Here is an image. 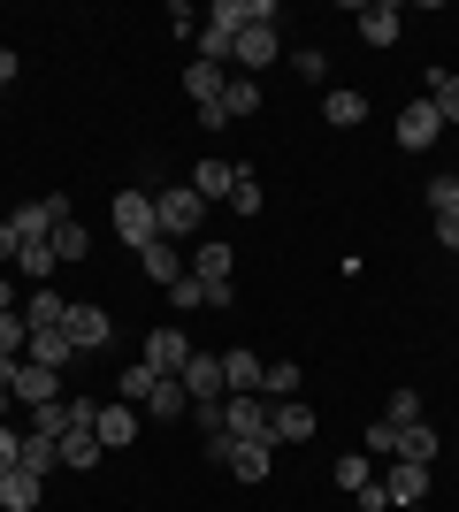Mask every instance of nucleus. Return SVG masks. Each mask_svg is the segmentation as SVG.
<instances>
[{"instance_id":"obj_19","label":"nucleus","mask_w":459,"mask_h":512,"mask_svg":"<svg viewBox=\"0 0 459 512\" xmlns=\"http://www.w3.org/2000/svg\"><path fill=\"white\" fill-rule=\"evenodd\" d=\"M39 497H46V482L31 467H8V474H0V512H31Z\"/></svg>"},{"instance_id":"obj_25","label":"nucleus","mask_w":459,"mask_h":512,"mask_svg":"<svg viewBox=\"0 0 459 512\" xmlns=\"http://www.w3.org/2000/svg\"><path fill=\"white\" fill-rule=\"evenodd\" d=\"M100 459H108V451H100V436H92V428H69V436H62V467L92 474V467H100Z\"/></svg>"},{"instance_id":"obj_35","label":"nucleus","mask_w":459,"mask_h":512,"mask_svg":"<svg viewBox=\"0 0 459 512\" xmlns=\"http://www.w3.org/2000/svg\"><path fill=\"white\" fill-rule=\"evenodd\" d=\"M261 207H268L261 176H253V169H238V184H230V214H261Z\"/></svg>"},{"instance_id":"obj_49","label":"nucleus","mask_w":459,"mask_h":512,"mask_svg":"<svg viewBox=\"0 0 459 512\" xmlns=\"http://www.w3.org/2000/svg\"><path fill=\"white\" fill-rule=\"evenodd\" d=\"M452 451H459V436H452Z\"/></svg>"},{"instance_id":"obj_47","label":"nucleus","mask_w":459,"mask_h":512,"mask_svg":"<svg viewBox=\"0 0 459 512\" xmlns=\"http://www.w3.org/2000/svg\"><path fill=\"white\" fill-rule=\"evenodd\" d=\"M8 375H16V360H8V352H0V390H8Z\"/></svg>"},{"instance_id":"obj_3","label":"nucleus","mask_w":459,"mask_h":512,"mask_svg":"<svg viewBox=\"0 0 459 512\" xmlns=\"http://www.w3.org/2000/svg\"><path fill=\"white\" fill-rule=\"evenodd\" d=\"M54 390H62V375H54V367H39V360H16V375H8V398H16V406H54Z\"/></svg>"},{"instance_id":"obj_11","label":"nucleus","mask_w":459,"mask_h":512,"mask_svg":"<svg viewBox=\"0 0 459 512\" xmlns=\"http://www.w3.org/2000/svg\"><path fill=\"white\" fill-rule=\"evenodd\" d=\"M62 337L77 344V352H100V344L115 337V329H108V306H69V321H62Z\"/></svg>"},{"instance_id":"obj_46","label":"nucleus","mask_w":459,"mask_h":512,"mask_svg":"<svg viewBox=\"0 0 459 512\" xmlns=\"http://www.w3.org/2000/svg\"><path fill=\"white\" fill-rule=\"evenodd\" d=\"M0 306H16V283H8V276H0Z\"/></svg>"},{"instance_id":"obj_7","label":"nucleus","mask_w":459,"mask_h":512,"mask_svg":"<svg viewBox=\"0 0 459 512\" xmlns=\"http://www.w3.org/2000/svg\"><path fill=\"white\" fill-rule=\"evenodd\" d=\"M222 436H230V444L268 436V398H222Z\"/></svg>"},{"instance_id":"obj_43","label":"nucleus","mask_w":459,"mask_h":512,"mask_svg":"<svg viewBox=\"0 0 459 512\" xmlns=\"http://www.w3.org/2000/svg\"><path fill=\"white\" fill-rule=\"evenodd\" d=\"M16 459H23V436H16V428H8V421H0V474L16 467Z\"/></svg>"},{"instance_id":"obj_9","label":"nucleus","mask_w":459,"mask_h":512,"mask_svg":"<svg viewBox=\"0 0 459 512\" xmlns=\"http://www.w3.org/2000/svg\"><path fill=\"white\" fill-rule=\"evenodd\" d=\"M352 23H360V39H368V46H398V31H406V8H391V0H368V8H352Z\"/></svg>"},{"instance_id":"obj_18","label":"nucleus","mask_w":459,"mask_h":512,"mask_svg":"<svg viewBox=\"0 0 459 512\" xmlns=\"http://www.w3.org/2000/svg\"><path fill=\"white\" fill-rule=\"evenodd\" d=\"M23 360H39V367H54V375H62V367H69V360H85V352H77V344H69L62 329H31Z\"/></svg>"},{"instance_id":"obj_14","label":"nucleus","mask_w":459,"mask_h":512,"mask_svg":"<svg viewBox=\"0 0 459 512\" xmlns=\"http://www.w3.org/2000/svg\"><path fill=\"white\" fill-rule=\"evenodd\" d=\"M383 497H391L398 512H406V505H429V467H414V459H398V467L383 474Z\"/></svg>"},{"instance_id":"obj_1","label":"nucleus","mask_w":459,"mask_h":512,"mask_svg":"<svg viewBox=\"0 0 459 512\" xmlns=\"http://www.w3.org/2000/svg\"><path fill=\"white\" fill-rule=\"evenodd\" d=\"M153 222H161V237H199V222H207V199L192 192V184H169V192H153Z\"/></svg>"},{"instance_id":"obj_42","label":"nucleus","mask_w":459,"mask_h":512,"mask_svg":"<svg viewBox=\"0 0 459 512\" xmlns=\"http://www.w3.org/2000/svg\"><path fill=\"white\" fill-rule=\"evenodd\" d=\"M437 245H444V253H459V207L437 214Z\"/></svg>"},{"instance_id":"obj_29","label":"nucleus","mask_w":459,"mask_h":512,"mask_svg":"<svg viewBox=\"0 0 459 512\" xmlns=\"http://www.w3.org/2000/svg\"><path fill=\"white\" fill-rule=\"evenodd\" d=\"M222 115H230V123H245V115H261V85H253V77H238V85H222Z\"/></svg>"},{"instance_id":"obj_44","label":"nucleus","mask_w":459,"mask_h":512,"mask_svg":"<svg viewBox=\"0 0 459 512\" xmlns=\"http://www.w3.org/2000/svg\"><path fill=\"white\" fill-rule=\"evenodd\" d=\"M23 253V230H16V222H0V260H16Z\"/></svg>"},{"instance_id":"obj_24","label":"nucleus","mask_w":459,"mask_h":512,"mask_svg":"<svg viewBox=\"0 0 459 512\" xmlns=\"http://www.w3.org/2000/svg\"><path fill=\"white\" fill-rule=\"evenodd\" d=\"M437 428H429V421H414V428H398V451H391V459H414V467H429V459H437Z\"/></svg>"},{"instance_id":"obj_48","label":"nucleus","mask_w":459,"mask_h":512,"mask_svg":"<svg viewBox=\"0 0 459 512\" xmlns=\"http://www.w3.org/2000/svg\"><path fill=\"white\" fill-rule=\"evenodd\" d=\"M0 421H8V390H0Z\"/></svg>"},{"instance_id":"obj_4","label":"nucleus","mask_w":459,"mask_h":512,"mask_svg":"<svg viewBox=\"0 0 459 512\" xmlns=\"http://www.w3.org/2000/svg\"><path fill=\"white\" fill-rule=\"evenodd\" d=\"M437 130H444V115H437V100H429V92H421V100H406L398 107V146H437Z\"/></svg>"},{"instance_id":"obj_34","label":"nucleus","mask_w":459,"mask_h":512,"mask_svg":"<svg viewBox=\"0 0 459 512\" xmlns=\"http://www.w3.org/2000/svg\"><path fill=\"white\" fill-rule=\"evenodd\" d=\"M16 467H31L46 482V467H62V444H54V436H23V459H16Z\"/></svg>"},{"instance_id":"obj_6","label":"nucleus","mask_w":459,"mask_h":512,"mask_svg":"<svg viewBox=\"0 0 459 512\" xmlns=\"http://www.w3.org/2000/svg\"><path fill=\"white\" fill-rule=\"evenodd\" d=\"M146 367L153 375H184L192 367V337L184 329H146Z\"/></svg>"},{"instance_id":"obj_21","label":"nucleus","mask_w":459,"mask_h":512,"mask_svg":"<svg viewBox=\"0 0 459 512\" xmlns=\"http://www.w3.org/2000/svg\"><path fill=\"white\" fill-rule=\"evenodd\" d=\"M230 184H238V169H230L222 153H207V161H199V169H192V192L207 199V207H215V199H230Z\"/></svg>"},{"instance_id":"obj_23","label":"nucleus","mask_w":459,"mask_h":512,"mask_svg":"<svg viewBox=\"0 0 459 512\" xmlns=\"http://www.w3.org/2000/svg\"><path fill=\"white\" fill-rule=\"evenodd\" d=\"M62 321H69V299H54L46 283L31 291V299H23V329H62Z\"/></svg>"},{"instance_id":"obj_30","label":"nucleus","mask_w":459,"mask_h":512,"mask_svg":"<svg viewBox=\"0 0 459 512\" xmlns=\"http://www.w3.org/2000/svg\"><path fill=\"white\" fill-rule=\"evenodd\" d=\"M85 253H92V230H85V222H77V214H69L62 230H54V260H62V268H69V260H85Z\"/></svg>"},{"instance_id":"obj_17","label":"nucleus","mask_w":459,"mask_h":512,"mask_svg":"<svg viewBox=\"0 0 459 512\" xmlns=\"http://www.w3.org/2000/svg\"><path fill=\"white\" fill-rule=\"evenodd\" d=\"M322 123L329 130H360V123H368V92H352V85L322 92Z\"/></svg>"},{"instance_id":"obj_37","label":"nucleus","mask_w":459,"mask_h":512,"mask_svg":"<svg viewBox=\"0 0 459 512\" xmlns=\"http://www.w3.org/2000/svg\"><path fill=\"white\" fill-rule=\"evenodd\" d=\"M23 344H31V329H23V306H0V352H8V360H23Z\"/></svg>"},{"instance_id":"obj_22","label":"nucleus","mask_w":459,"mask_h":512,"mask_svg":"<svg viewBox=\"0 0 459 512\" xmlns=\"http://www.w3.org/2000/svg\"><path fill=\"white\" fill-rule=\"evenodd\" d=\"M276 62V23H253V31H238V69L253 77V69Z\"/></svg>"},{"instance_id":"obj_45","label":"nucleus","mask_w":459,"mask_h":512,"mask_svg":"<svg viewBox=\"0 0 459 512\" xmlns=\"http://www.w3.org/2000/svg\"><path fill=\"white\" fill-rule=\"evenodd\" d=\"M16 69H23V62H16V54H8V46H0V92L16 85Z\"/></svg>"},{"instance_id":"obj_50","label":"nucleus","mask_w":459,"mask_h":512,"mask_svg":"<svg viewBox=\"0 0 459 512\" xmlns=\"http://www.w3.org/2000/svg\"><path fill=\"white\" fill-rule=\"evenodd\" d=\"M406 512H421V505H406Z\"/></svg>"},{"instance_id":"obj_13","label":"nucleus","mask_w":459,"mask_h":512,"mask_svg":"<svg viewBox=\"0 0 459 512\" xmlns=\"http://www.w3.org/2000/svg\"><path fill=\"white\" fill-rule=\"evenodd\" d=\"M222 467H230L245 490H253V482H268V467H276V444H268V436H253V444H230V459H222Z\"/></svg>"},{"instance_id":"obj_12","label":"nucleus","mask_w":459,"mask_h":512,"mask_svg":"<svg viewBox=\"0 0 459 512\" xmlns=\"http://www.w3.org/2000/svg\"><path fill=\"white\" fill-rule=\"evenodd\" d=\"M138 413H146V421H192V390L176 383V375H161V383L146 390V406H138Z\"/></svg>"},{"instance_id":"obj_8","label":"nucleus","mask_w":459,"mask_h":512,"mask_svg":"<svg viewBox=\"0 0 459 512\" xmlns=\"http://www.w3.org/2000/svg\"><path fill=\"white\" fill-rule=\"evenodd\" d=\"M92 436H100V451H123V444H138V406L108 398V406L92 413Z\"/></svg>"},{"instance_id":"obj_31","label":"nucleus","mask_w":459,"mask_h":512,"mask_svg":"<svg viewBox=\"0 0 459 512\" xmlns=\"http://www.w3.org/2000/svg\"><path fill=\"white\" fill-rule=\"evenodd\" d=\"M429 100H437L444 130H452V123H459V77H452V69H429Z\"/></svg>"},{"instance_id":"obj_26","label":"nucleus","mask_w":459,"mask_h":512,"mask_svg":"<svg viewBox=\"0 0 459 512\" xmlns=\"http://www.w3.org/2000/svg\"><path fill=\"white\" fill-rule=\"evenodd\" d=\"M230 268H238V253H230V245H199V253H192V276L215 283V291L230 283Z\"/></svg>"},{"instance_id":"obj_40","label":"nucleus","mask_w":459,"mask_h":512,"mask_svg":"<svg viewBox=\"0 0 459 512\" xmlns=\"http://www.w3.org/2000/svg\"><path fill=\"white\" fill-rule=\"evenodd\" d=\"M429 207H437V214L459 207V176H429Z\"/></svg>"},{"instance_id":"obj_5","label":"nucleus","mask_w":459,"mask_h":512,"mask_svg":"<svg viewBox=\"0 0 459 512\" xmlns=\"http://www.w3.org/2000/svg\"><path fill=\"white\" fill-rule=\"evenodd\" d=\"M261 375H268L261 352H245V344L222 352V390H230V398H261Z\"/></svg>"},{"instance_id":"obj_38","label":"nucleus","mask_w":459,"mask_h":512,"mask_svg":"<svg viewBox=\"0 0 459 512\" xmlns=\"http://www.w3.org/2000/svg\"><path fill=\"white\" fill-rule=\"evenodd\" d=\"M383 421H391V428H414V421H421V390H391Z\"/></svg>"},{"instance_id":"obj_10","label":"nucleus","mask_w":459,"mask_h":512,"mask_svg":"<svg viewBox=\"0 0 459 512\" xmlns=\"http://www.w3.org/2000/svg\"><path fill=\"white\" fill-rule=\"evenodd\" d=\"M176 383L192 390V406H215V398H230V390H222V352H192V367H184Z\"/></svg>"},{"instance_id":"obj_32","label":"nucleus","mask_w":459,"mask_h":512,"mask_svg":"<svg viewBox=\"0 0 459 512\" xmlns=\"http://www.w3.org/2000/svg\"><path fill=\"white\" fill-rule=\"evenodd\" d=\"M230 54H238V31H222V23H199V62H230Z\"/></svg>"},{"instance_id":"obj_28","label":"nucleus","mask_w":459,"mask_h":512,"mask_svg":"<svg viewBox=\"0 0 459 512\" xmlns=\"http://www.w3.org/2000/svg\"><path fill=\"white\" fill-rule=\"evenodd\" d=\"M261 398H268V406H291V398H299V360H276V367H268V375H261Z\"/></svg>"},{"instance_id":"obj_20","label":"nucleus","mask_w":459,"mask_h":512,"mask_svg":"<svg viewBox=\"0 0 459 512\" xmlns=\"http://www.w3.org/2000/svg\"><path fill=\"white\" fill-rule=\"evenodd\" d=\"M138 268H146L153 283H176V276H184V268H192V260L176 253L169 237H153V245H138Z\"/></svg>"},{"instance_id":"obj_41","label":"nucleus","mask_w":459,"mask_h":512,"mask_svg":"<svg viewBox=\"0 0 459 512\" xmlns=\"http://www.w3.org/2000/svg\"><path fill=\"white\" fill-rule=\"evenodd\" d=\"M360 451H398V428H391V421H375L368 436H360Z\"/></svg>"},{"instance_id":"obj_39","label":"nucleus","mask_w":459,"mask_h":512,"mask_svg":"<svg viewBox=\"0 0 459 512\" xmlns=\"http://www.w3.org/2000/svg\"><path fill=\"white\" fill-rule=\"evenodd\" d=\"M299 77H306V85H322V77H329V54H322V46H299Z\"/></svg>"},{"instance_id":"obj_27","label":"nucleus","mask_w":459,"mask_h":512,"mask_svg":"<svg viewBox=\"0 0 459 512\" xmlns=\"http://www.w3.org/2000/svg\"><path fill=\"white\" fill-rule=\"evenodd\" d=\"M222 85H230V77H222L215 62H199V54H192V69H184V92H192L199 107H215V100H222Z\"/></svg>"},{"instance_id":"obj_15","label":"nucleus","mask_w":459,"mask_h":512,"mask_svg":"<svg viewBox=\"0 0 459 512\" xmlns=\"http://www.w3.org/2000/svg\"><path fill=\"white\" fill-rule=\"evenodd\" d=\"M306 436H314V406H299V398H291V406H268V444L276 451L306 444Z\"/></svg>"},{"instance_id":"obj_16","label":"nucleus","mask_w":459,"mask_h":512,"mask_svg":"<svg viewBox=\"0 0 459 512\" xmlns=\"http://www.w3.org/2000/svg\"><path fill=\"white\" fill-rule=\"evenodd\" d=\"M169 306H176V314H199V306H230V283L215 291V283H199L192 268H184V276L169 283Z\"/></svg>"},{"instance_id":"obj_36","label":"nucleus","mask_w":459,"mask_h":512,"mask_svg":"<svg viewBox=\"0 0 459 512\" xmlns=\"http://www.w3.org/2000/svg\"><path fill=\"white\" fill-rule=\"evenodd\" d=\"M368 482H375L368 451H345V459H337V490H352V497H360V490H368Z\"/></svg>"},{"instance_id":"obj_2","label":"nucleus","mask_w":459,"mask_h":512,"mask_svg":"<svg viewBox=\"0 0 459 512\" xmlns=\"http://www.w3.org/2000/svg\"><path fill=\"white\" fill-rule=\"evenodd\" d=\"M108 222H115V237H123L131 253L161 237V222H153V192H115V214H108Z\"/></svg>"},{"instance_id":"obj_33","label":"nucleus","mask_w":459,"mask_h":512,"mask_svg":"<svg viewBox=\"0 0 459 512\" xmlns=\"http://www.w3.org/2000/svg\"><path fill=\"white\" fill-rule=\"evenodd\" d=\"M153 383H161V375L138 360V367H123V375H115V398H123V406H146V390H153Z\"/></svg>"}]
</instances>
